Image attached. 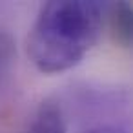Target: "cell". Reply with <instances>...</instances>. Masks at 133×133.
<instances>
[{"label":"cell","mask_w":133,"mask_h":133,"mask_svg":"<svg viewBox=\"0 0 133 133\" xmlns=\"http://www.w3.org/2000/svg\"><path fill=\"white\" fill-rule=\"evenodd\" d=\"M102 22L104 4L100 2H48L28 38L33 64L44 73H58L77 66L98 40Z\"/></svg>","instance_id":"cell-1"},{"label":"cell","mask_w":133,"mask_h":133,"mask_svg":"<svg viewBox=\"0 0 133 133\" xmlns=\"http://www.w3.org/2000/svg\"><path fill=\"white\" fill-rule=\"evenodd\" d=\"M111 31L115 42L128 48L133 37V15L128 2H117L111 8Z\"/></svg>","instance_id":"cell-3"},{"label":"cell","mask_w":133,"mask_h":133,"mask_svg":"<svg viewBox=\"0 0 133 133\" xmlns=\"http://www.w3.org/2000/svg\"><path fill=\"white\" fill-rule=\"evenodd\" d=\"M88 133H126V131L117 128V126H98V128L89 129Z\"/></svg>","instance_id":"cell-5"},{"label":"cell","mask_w":133,"mask_h":133,"mask_svg":"<svg viewBox=\"0 0 133 133\" xmlns=\"http://www.w3.org/2000/svg\"><path fill=\"white\" fill-rule=\"evenodd\" d=\"M28 133H68L60 104L53 98H46L38 106Z\"/></svg>","instance_id":"cell-2"},{"label":"cell","mask_w":133,"mask_h":133,"mask_svg":"<svg viewBox=\"0 0 133 133\" xmlns=\"http://www.w3.org/2000/svg\"><path fill=\"white\" fill-rule=\"evenodd\" d=\"M15 51L17 49H15L13 37L8 31H0V78L9 71L15 58Z\"/></svg>","instance_id":"cell-4"}]
</instances>
